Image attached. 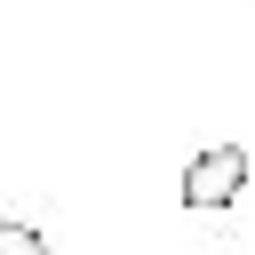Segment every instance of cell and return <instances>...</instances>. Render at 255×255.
Masks as SVG:
<instances>
[{"instance_id":"6da1fadb","label":"cell","mask_w":255,"mask_h":255,"mask_svg":"<svg viewBox=\"0 0 255 255\" xmlns=\"http://www.w3.org/2000/svg\"><path fill=\"white\" fill-rule=\"evenodd\" d=\"M247 175H255L247 143H199V151L183 159V175H175V199L199 207V215H215V207H231V199L247 191Z\"/></svg>"},{"instance_id":"7a4b0ae2","label":"cell","mask_w":255,"mask_h":255,"mask_svg":"<svg viewBox=\"0 0 255 255\" xmlns=\"http://www.w3.org/2000/svg\"><path fill=\"white\" fill-rule=\"evenodd\" d=\"M0 255H56V247H48V231H40V223L8 215V223H0Z\"/></svg>"}]
</instances>
